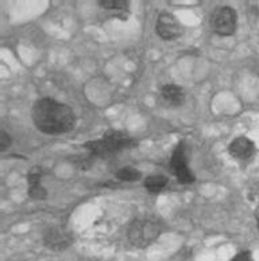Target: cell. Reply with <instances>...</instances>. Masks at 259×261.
Here are the masks:
<instances>
[{"instance_id":"cell-1","label":"cell","mask_w":259,"mask_h":261,"mask_svg":"<svg viewBox=\"0 0 259 261\" xmlns=\"http://www.w3.org/2000/svg\"><path fill=\"white\" fill-rule=\"evenodd\" d=\"M31 119L39 132L45 135L68 134L76 127L75 111L69 105L52 97L39 98L31 109Z\"/></svg>"},{"instance_id":"cell-2","label":"cell","mask_w":259,"mask_h":261,"mask_svg":"<svg viewBox=\"0 0 259 261\" xmlns=\"http://www.w3.org/2000/svg\"><path fill=\"white\" fill-rule=\"evenodd\" d=\"M136 146V140L123 130H107L102 138L84 143V148L92 158H109L124 149Z\"/></svg>"},{"instance_id":"cell-3","label":"cell","mask_w":259,"mask_h":261,"mask_svg":"<svg viewBox=\"0 0 259 261\" xmlns=\"http://www.w3.org/2000/svg\"><path fill=\"white\" fill-rule=\"evenodd\" d=\"M162 224L151 216L138 217L130 222L127 228V239L135 248H146L161 236Z\"/></svg>"},{"instance_id":"cell-4","label":"cell","mask_w":259,"mask_h":261,"mask_svg":"<svg viewBox=\"0 0 259 261\" xmlns=\"http://www.w3.org/2000/svg\"><path fill=\"white\" fill-rule=\"evenodd\" d=\"M209 27L216 35L231 37L237 33L238 14L232 7L223 6L212 11L209 16Z\"/></svg>"},{"instance_id":"cell-5","label":"cell","mask_w":259,"mask_h":261,"mask_svg":"<svg viewBox=\"0 0 259 261\" xmlns=\"http://www.w3.org/2000/svg\"><path fill=\"white\" fill-rule=\"evenodd\" d=\"M170 171L174 174L176 179L181 185H192L196 180L195 174L188 166V159H186V151H185V143L180 142L174 147L170 158Z\"/></svg>"},{"instance_id":"cell-6","label":"cell","mask_w":259,"mask_h":261,"mask_svg":"<svg viewBox=\"0 0 259 261\" xmlns=\"http://www.w3.org/2000/svg\"><path fill=\"white\" fill-rule=\"evenodd\" d=\"M155 33L162 41H177L184 34V26L172 12H161L155 22Z\"/></svg>"},{"instance_id":"cell-7","label":"cell","mask_w":259,"mask_h":261,"mask_svg":"<svg viewBox=\"0 0 259 261\" xmlns=\"http://www.w3.org/2000/svg\"><path fill=\"white\" fill-rule=\"evenodd\" d=\"M42 241L48 249L54 250V252H62V250L68 249L73 244V234L65 226L53 225L43 231Z\"/></svg>"},{"instance_id":"cell-8","label":"cell","mask_w":259,"mask_h":261,"mask_svg":"<svg viewBox=\"0 0 259 261\" xmlns=\"http://www.w3.org/2000/svg\"><path fill=\"white\" fill-rule=\"evenodd\" d=\"M228 153L235 161L247 162L255 153V144L251 139L246 138V136H238L229 143Z\"/></svg>"},{"instance_id":"cell-9","label":"cell","mask_w":259,"mask_h":261,"mask_svg":"<svg viewBox=\"0 0 259 261\" xmlns=\"http://www.w3.org/2000/svg\"><path fill=\"white\" fill-rule=\"evenodd\" d=\"M159 101L166 108H178L184 104V89L176 84H165L159 88Z\"/></svg>"},{"instance_id":"cell-10","label":"cell","mask_w":259,"mask_h":261,"mask_svg":"<svg viewBox=\"0 0 259 261\" xmlns=\"http://www.w3.org/2000/svg\"><path fill=\"white\" fill-rule=\"evenodd\" d=\"M27 194L34 201H45L48 190L42 185V172L39 170H31L27 174Z\"/></svg>"},{"instance_id":"cell-11","label":"cell","mask_w":259,"mask_h":261,"mask_svg":"<svg viewBox=\"0 0 259 261\" xmlns=\"http://www.w3.org/2000/svg\"><path fill=\"white\" fill-rule=\"evenodd\" d=\"M98 4L105 11L113 12L116 18L127 19L130 15V2L128 0H99Z\"/></svg>"},{"instance_id":"cell-12","label":"cell","mask_w":259,"mask_h":261,"mask_svg":"<svg viewBox=\"0 0 259 261\" xmlns=\"http://www.w3.org/2000/svg\"><path fill=\"white\" fill-rule=\"evenodd\" d=\"M168 185H169L168 176L159 175V174L146 176V179L143 180V186H145V189H146L149 193H151V194H158V193H161L162 190H165Z\"/></svg>"},{"instance_id":"cell-13","label":"cell","mask_w":259,"mask_h":261,"mask_svg":"<svg viewBox=\"0 0 259 261\" xmlns=\"http://www.w3.org/2000/svg\"><path fill=\"white\" fill-rule=\"evenodd\" d=\"M115 176L122 182H138L142 179V172L135 167H122L115 172Z\"/></svg>"},{"instance_id":"cell-14","label":"cell","mask_w":259,"mask_h":261,"mask_svg":"<svg viewBox=\"0 0 259 261\" xmlns=\"http://www.w3.org/2000/svg\"><path fill=\"white\" fill-rule=\"evenodd\" d=\"M12 144V138L7 130H0V152H6Z\"/></svg>"},{"instance_id":"cell-15","label":"cell","mask_w":259,"mask_h":261,"mask_svg":"<svg viewBox=\"0 0 259 261\" xmlns=\"http://www.w3.org/2000/svg\"><path fill=\"white\" fill-rule=\"evenodd\" d=\"M229 261H252V254L250 250H242L238 254H235Z\"/></svg>"},{"instance_id":"cell-16","label":"cell","mask_w":259,"mask_h":261,"mask_svg":"<svg viewBox=\"0 0 259 261\" xmlns=\"http://www.w3.org/2000/svg\"><path fill=\"white\" fill-rule=\"evenodd\" d=\"M250 12H251L252 15L259 16V3L251 4V6H250Z\"/></svg>"},{"instance_id":"cell-17","label":"cell","mask_w":259,"mask_h":261,"mask_svg":"<svg viewBox=\"0 0 259 261\" xmlns=\"http://www.w3.org/2000/svg\"><path fill=\"white\" fill-rule=\"evenodd\" d=\"M255 220H256V226L259 229V207L255 210Z\"/></svg>"}]
</instances>
